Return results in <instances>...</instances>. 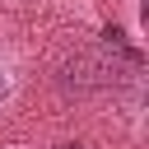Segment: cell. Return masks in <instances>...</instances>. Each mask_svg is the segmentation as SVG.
<instances>
[{
  "label": "cell",
  "mask_w": 149,
  "mask_h": 149,
  "mask_svg": "<svg viewBox=\"0 0 149 149\" xmlns=\"http://www.w3.org/2000/svg\"><path fill=\"white\" fill-rule=\"evenodd\" d=\"M112 74H116V70H112L107 61L88 56V51H74V56H65V61L56 65V84H61V93H74V98L98 93Z\"/></svg>",
  "instance_id": "cell-1"
},
{
  "label": "cell",
  "mask_w": 149,
  "mask_h": 149,
  "mask_svg": "<svg viewBox=\"0 0 149 149\" xmlns=\"http://www.w3.org/2000/svg\"><path fill=\"white\" fill-rule=\"evenodd\" d=\"M61 149H84V144H61Z\"/></svg>",
  "instance_id": "cell-3"
},
{
  "label": "cell",
  "mask_w": 149,
  "mask_h": 149,
  "mask_svg": "<svg viewBox=\"0 0 149 149\" xmlns=\"http://www.w3.org/2000/svg\"><path fill=\"white\" fill-rule=\"evenodd\" d=\"M5 102H9V70L0 65V107H5Z\"/></svg>",
  "instance_id": "cell-2"
}]
</instances>
